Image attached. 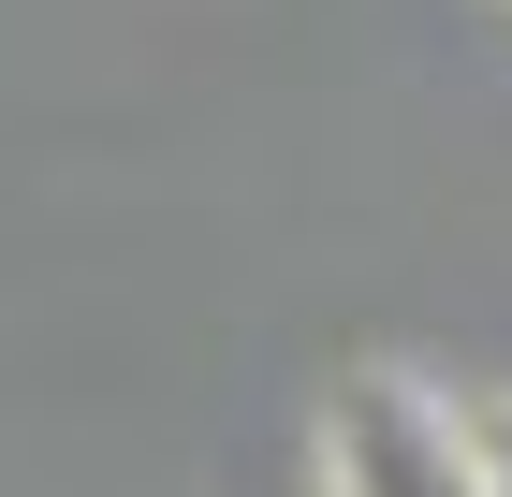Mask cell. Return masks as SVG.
Here are the masks:
<instances>
[{"label": "cell", "mask_w": 512, "mask_h": 497, "mask_svg": "<svg viewBox=\"0 0 512 497\" xmlns=\"http://www.w3.org/2000/svg\"><path fill=\"white\" fill-rule=\"evenodd\" d=\"M322 497H483L469 410L425 395V381H395V366L337 381V410H322Z\"/></svg>", "instance_id": "cell-1"}, {"label": "cell", "mask_w": 512, "mask_h": 497, "mask_svg": "<svg viewBox=\"0 0 512 497\" xmlns=\"http://www.w3.org/2000/svg\"><path fill=\"white\" fill-rule=\"evenodd\" d=\"M469 468H483V497H512V410H469Z\"/></svg>", "instance_id": "cell-2"}]
</instances>
